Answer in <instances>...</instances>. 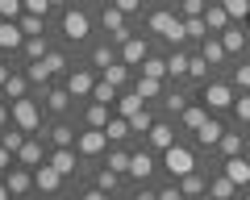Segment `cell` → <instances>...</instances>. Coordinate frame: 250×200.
I'll use <instances>...</instances> for the list:
<instances>
[{
    "instance_id": "30bf717a",
    "label": "cell",
    "mask_w": 250,
    "mask_h": 200,
    "mask_svg": "<svg viewBox=\"0 0 250 200\" xmlns=\"http://www.w3.org/2000/svg\"><path fill=\"white\" fill-rule=\"evenodd\" d=\"M42 109H46V117H71L75 109H80V100L67 92V83H50V88L42 92Z\"/></svg>"
},
{
    "instance_id": "484cf974",
    "label": "cell",
    "mask_w": 250,
    "mask_h": 200,
    "mask_svg": "<svg viewBox=\"0 0 250 200\" xmlns=\"http://www.w3.org/2000/svg\"><path fill=\"white\" fill-rule=\"evenodd\" d=\"M188 59H192V46H171V50H167V80L171 83H184Z\"/></svg>"
},
{
    "instance_id": "4fadbf2b",
    "label": "cell",
    "mask_w": 250,
    "mask_h": 200,
    "mask_svg": "<svg viewBox=\"0 0 250 200\" xmlns=\"http://www.w3.org/2000/svg\"><path fill=\"white\" fill-rule=\"evenodd\" d=\"M225 125H229V117H217V113H213V117H208L205 125L196 129V134L188 138V142L196 146L200 155H213V150H217V142H221V134H225Z\"/></svg>"
},
{
    "instance_id": "f6af8a7d",
    "label": "cell",
    "mask_w": 250,
    "mask_h": 200,
    "mask_svg": "<svg viewBox=\"0 0 250 200\" xmlns=\"http://www.w3.org/2000/svg\"><path fill=\"white\" fill-rule=\"evenodd\" d=\"M154 188H159V200H184V192H179V180H159Z\"/></svg>"
},
{
    "instance_id": "5b68a950",
    "label": "cell",
    "mask_w": 250,
    "mask_h": 200,
    "mask_svg": "<svg viewBox=\"0 0 250 200\" xmlns=\"http://www.w3.org/2000/svg\"><path fill=\"white\" fill-rule=\"evenodd\" d=\"M129 183H159L163 180V159L154 155L146 142L134 146V159H129V171H125Z\"/></svg>"
},
{
    "instance_id": "680465c9",
    "label": "cell",
    "mask_w": 250,
    "mask_h": 200,
    "mask_svg": "<svg viewBox=\"0 0 250 200\" xmlns=\"http://www.w3.org/2000/svg\"><path fill=\"white\" fill-rule=\"evenodd\" d=\"M246 138H250V125H246Z\"/></svg>"
},
{
    "instance_id": "d6986e66",
    "label": "cell",
    "mask_w": 250,
    "mask_h": 200,
    "mask_svg": "<svg viewBox=\"0 0 250 200\" xmlns=\"http://www.w3.org/2000/svg\"><path fill=\"white\" fill-rule=\"evenodd\" d=\"M150 50H154V38H146L142 29H138V34H134L129 42L121 46V63H129V67L138 71V67H142L146 59H150Z\"/></svg>"
},
{
    "instance_id": "d590c367",
    "label": "cell",
    "mask_w": 250,
    "mask_h": 200,
    "mask_svg": "<svg viewBox=\"0 0 250 200\" xmlns=\"http://www.w3.org/2000/svg\"><path fill=\"white\" fill-rule=\"evenodd\" d=\"M129 159H134V146H108V155H104V167L108 171H129Z\"/></svg>"
},
{
    "instance_id": "60d3db41",
    "label": "cell",
    "mask_w": 250,
    "mask_h": 200,
    "mask_svg": "<svg viewBox=\"0 0 250 200\" xmlns=\"http://www.w3.org/2000/svg\"><path fill=\"white\" fill-rule=\"evenodd\" d=\"M117 96H121V88H113L108 80H96V88H92V96H88V100H100V104H108V109H113Z\"/></svg>"
},
{
    "instance_id": "1f68e13d",
    "label": "cell",
    "mask_w": 250,
    "mask_h": 200,
    "mask_svg": "<svg viewBox=\"0 0 250 200\" xmlns=\"http://www.w3.org/2000/svg\"><path fill=\"white\" fill-rule=\"evenodd\" d=\"M208 192H213L217 200H242V188L229 180L225 171H213V180H208Z\"/></svg>"
},
{
    "instance_id": "db71d44e",
    "label": "cell",
    "mask_w": 250,
    "mask_h": 200,
    "mask_svg": "<svg viewBox=\"0 0 250 200\" xmlns=\"http://www.w3.org/2000/svg\"><path fill=\"white\" fill-rule=\"evenodd\" d=\"M0 200H13V192H9V183H4V175H0Z\"/></svg>"
},
{
    "instance_id": "11a10c76",
    "label": "cell",
    "mask_w": 250,
    "mask_h": 200,
    "mask_svg": "<svg viewBox=\"0 0 250 200\" xmlns=\"http://www.w3.org/2000/svg\"><path fill=\"white\" fill-rule=\"evenodd\" d=\"M75 4H88V9H100V4H104V0H75Z\"/></svg>"
},
{
    "instance_id": "4dcf8cb0",
    "label": "cell",
    "mask_w": 250,
    "mask_h": 200,
    "mask_svg": "<svg viewBox=\"0 0 250 200\" xmlns=\"http://www.w3.org/2000/svg\"><path fill=\"white\" fill-rule=\"evenodd\" d=\"M205 21H208V29H213V34H225V29L233 25L229 9H225V0H208V9H205Z\"/></svg>"
},
{
    "instance_id": "8fae6325",
    "label": "cell",
    "mask_w": 250,
    "mask_h": 200,
    "mask_svg": "<svg viewBox=\"0 0 250 200\" xmlns=\"http://www.w3.org/2000/svg\"><path fill=\"white\" fill-rule=\"evenodd\" d=\"M96 80H100V71H96V67H88V63L80 59V63L67 71V80H62V83H67V92H71V96L83 104V100L92 96V88H96Z\"/></svg>"
},
{
    "instance_id": "8d00e7d4",
    "label": "cell",
    "mask_w": 250,
    "mask_h": 200,
    "mask_svg": "<svg viewBox=\"0 0 250 200\" xmlns=\"http://www.w3.org/2000/svg\"><path fill=\"white\" fill-rule=\"evenodd\" d=\"M225 80H229L238 92H250V59H238V63H229Z\"/></svg>"
},
{
    "instance_id": "836d02e7",
    "label": "cell",
    "mask_w": 250,
    "mask_h": 200,
    "mask_svg": "<svg viewBox=\"0 0 250 200\" xmlns=\"http://www.w3.org/2000/svg\"><path fill=\"white\" fill-rule=\"evenodd\" d=\"M100 80H108V83H113V88H134V80H138V71H134V67H129V63H113V67H108V71H100Z\"/></svg>"
},
{
    "instance_id": "3957f363",
    "label": "cell",
    "mask_w": 250,
    "mask_h": 200,
    "mask_svg": "<svg viewBox=\"0 0 250 200\" xmlns=\"http://www.w3.org/2000/svg\"><path fill=\"white\" fill-rule=\"evenodd\" d=\"M159 159H163V180H184L188 171H196V167H200V150L188 142V138H179L175 146H167Z\"/></svg>"
},
{
    "instance_id": "ab89813d",
    "label": "cell",
    "mask_w": 250,
    "mask_h": 200,
    "mask_svg": "<svg viewBox=\"0 0 250 200\" xmlns=\"http://www.w3.org/2000/svg\"><path fill=\"white\" fill-rule=\"evenodd\" d=\"M25 129H21V125H9V129H0V146H4V150H13V159H17V150H21V146H25Z\"/></svg>"
},
{
    "instance_id": "7402d4cb",
    "label": "cell",
    "mask_w": 250,
    "mask_h": 200,
    "mask_svg": "<svg viewBox=\"0 0 250 200\" xmlns=\"http://www.w3.org/2000/svg\"><path fill=\"white\" fill-rule=\"evenodd\" d=\"M46 159H50V146H46V138H38V134H29V138H25V146L17 150V163H21V167H29V171H34V167H42Z\"/></svg>"
},
{
    "instance_id": "d4e9b609",
    "label": "cell",
    "mask_w": 250,
    "mask_h": 200,
    "mask_svg": "<svg viewBox=\"0 0 250 200\" xmlns=\"http://www.w3.org/2000/svg\"><path fill=\"white\" fill-rule=\"evenodd\" d=\"M21 42H25V34H21L17 21H0V55L21 59Z\"/></svg>"
},
{
    "instance_id": "74e56055",
    "label": "cell",
    "mask_w": 250,
    "mask_h": 200,
    "mask_svg": "<svg viewBox=\"0 0 250 200\" xmlns=\"http://www.w3.org/2000/svg\"><path fill=\"white\" fill-rule=\"evenodd\" d=\"M184 34H188V46H200L208 34H213V29H208L205 17H188V21H184Z\"/></svg>"
},
{
    "instance_id": "7bdbcfd3",
    "label": "cell",
    "mask_w": 250,
    "mask_h": 200,
    "mask_svg": "<svg viewBox=\"0 0 250 200\" xmlns=\"http://www.w3.org/2000/svg\"><path fill=\"white\" fill-rule=\"evenodd\" d=\"M108 4H117L125 17H134V21H142V13L150 9V0H108Z\"/></svg>"
},
{
    "instance_id": "83f0119b",
    "label": "cell",
    "mask_w": 250,
    "mask_h": 200,
    "mask_svg": "<svg viewBox=\"0 0 250 200\" xmlns=\"http://www.w3.org/2000/svg\"><path fill=\"white\" fill-rule=\"evenodd\" d=\"M208 180H213V175H208V171H200V167H196V171H188L184 180H179V192H184V200L205 196V192H208Z\"/></svg>"
},
{
    "instance_id": "bcb514c9",
    "label": "cell",
    "mask_w": 250,
    "mask_h": 200,
    "mask_svg": "<svg viewBox=\"0 0 250 200\" xmlns=\"http://www.w3.org/2000/svg\"><path fill=\"white\" fill-rule=\"evenodd\" d=\"M21 4H25V13H34V17H46V21H54L50 0H21Z\"/></svg>"
},
{
    "instance_id": "e0dca14e",
    "label": "cell",
    "mask_w": 250,
    "mask_h": 200,
    "mask_svg": "<svg viewBox=\"0 0 250 200\" xmlns=\"http://www.w3.org/2000/svg\"><path fill=\"white\" fill-rule=\"evenodd\" d=\"M208 117H213V113H208V109H205V100L196 96V100H192V104H188V109L175 117V129H179V138H192V134H196V129L205 125Z\"/></svg>"
},
{
    "instance_id": "6f0895ef",
    "label": "cell",
    "mask_w": 250,
    "mask_h": 200,
    "mask_svg": "<svg viewBox=\"0 0 250 200\" xmlns=\"http://www.w3.org/2000/svg\"><path fill=\"white\" fill-rule=\"evenodd\" d=\"M196 200H217V196H213V192H205V196H196Z\"/></svg>"
},
{
    "instance_id": "9a60e30c",
    "label": "cell",
    "mask_w": 250,
    "mask_h": 200,
    "mask_svg": "<svg viewBox=\"0 0 250 200\" xmlns=\"http://www.w3.org/2000/svg\"><path fill=\"white\" fill-rule=\"evenodd\" d=\"M4 183H9L13 200H34V196H38V188H34V171H29V167H21V163H13L9 171H4Z\"/></svg>"
},
{
    "instance_id": "ffe728a7",
    "label": "cell",
    "mask_w": 250,
    "mask_h": 200,
    "mask_svg": "<svg viewBox=\"0 0 250 200\" xmlns=\"http://www.w3.org/2000/svg\"><path fill=\"white\" fill-rule=\"evenodd\" d=\"M196 50H200V55L208 59V67H213L217 75H225V71H229V63H233V59H229V50H225V42H221L217 34H208L205 42L196 46Z\"/></svg>"
},
{
    "instance_id": "f1b7e54d",
    "label": "cell",
    "mask_w": 250,
    "mask_h": 200,
    "mask_svg": "<svg viewBox=\"0 0 250 200\" xmlns=\"http://www.w3.org/2000/svg\"><path fill=\"white\" fill-rule=\"evenodd\" d=\"M134 92L146 100V104H159L163 92H167V80H154V75H138V80H134Z\"/></svg>"
},
{
    "instance_id": "91938a15",
    "label": "cell",
    "mask_w": 250,
    "mask_h": 200,
    "mask_svg": "<svg viewBox=\"0 0 250 200\" xmlns=\"http://www.w3.org/2000/svg\"><path fill=\"white\" fill-rule=\"evenodd\" d=\"M113 200H121V196H113Z\"/></svg>"
},
{
    "instance_id": "c3c4849f",
    "label": "cell",
    "mask_w": 250,
    "mask_h": 200,
    "mask_svg": "<svg viewBox=\"0 0 250 200\" xmlns=\"http://www.w3.org/2000/svg\"><path fill=\"white\" fill-rule=\"evenodd\" d=\"M75 200H113V196H108V192H100L96 183L88 180V183H80V192H75Z\"/></svg>"
},
{
    "instance_id": "ba28073f",
    "label": "cell",
    "mask_w": 250,
    "mask_h": 200,
    "mask_svg": "<svg viewBox=\"0 0 250 200\" xmlns=\"http://www.w3.org/2000/svg\"><path fill=\"white\" fill-rule=\"evenodd\" d=\"M13 125H21L25 134H42L46 125V109L38 96H25V100H13Z\"/></svg>"
},
{
    "instance_id": "816d5d0a",
    "label": "cell",
    "mask_w": 250,
    "mask_h": 200,
    "mask_svg": "<svg viewBox=\"0 0 250 200\" xmlns=\"http://www.w3.org/2000/svg\"><path fill=\"white\" fill-rule=\"evenodd\" d=\"M13 163H17V159H13V150H4V146H0V175L9 171V167H13Z\"/></svg>"
},
{
    "instance_id": "8992f818",
    "label": "cell",
    "mask_w": 250,
    "mask_h": 200,
    "mask_svg": "<svg viewBox=\"0 0 250 200\" xmlns=\"http://www.w3.org/2000/svg\"><path fill=\"white\" fill-rule=\"evenodd\" d=\"M196 96L205 100V109H208V113H217V117H229L233 100H238V88H233L225 75H213V80H208L205 88L196 92Z\"/></svg>"
},
{
    "instance_id": "7c38bea8",
    "label": "cell",
    "mask_w": 250,
    "mask_h": 200,
    "mask_svg": "<svg viewBox=\"0 0 250 200\" xmlns=\"http://www.w3.org/2000/svg\"><path fill=\"white\" fill-rule=\"evenodd\" d=\"M83 63H88V67H96V71H108L113 63H121V46H117L113 38H104V34H100L96 42H92L88 50H83Z\"/></svg>"
},
{
    "instance_id": "f35d334b",
    "label": "cell",
    "mask_w": 250,
    "mask_h": 200,
    "mask_svg": "<svg viewBox=\"0 0 250 200\" xmlns=\"http://www.w3.org/2000/svg\"><path fill=\"white\" fill-rule=\"evenodd\" d=\"M17 25H21V34H25V38L50 34V21H46V17H34V13H21V17H17Z\"/></svg>"
},
{
    "instance_id": "44dd1931",
    "label": "cell",
    "mask_w": 250,
    "mask_h": 200,
    "mask_svg": "<svg viewBox=\"0 0 250 200\" xmlns=\"http://www.w3.org/2000/svg\"><path fill=\"white\" fill-rule=\"evenodd\" d=\"M75 121H80V125H88V129H104L108 121H113V109H108V104H100V100H83L80 109H75Z\"/></svg>"
},
{
    "instance_id": "4316f807",
    "label": "cell",
    "mask_w": 250,
    "mask_h": 200,
    "mask_svg": "<svg viewBox=\"0 0 250 200\" xmlns=\"http://www.w3.org/2000/svg\"><path fill=\"white\" fill-rule=\"evenodd\" d=\"M92 183H96L100 192H108V196H121V192H125V183H129V180H125L121 171H108V167L100 163L96 171H92Z\"/></svg>"
},
{
    "instance_id": "7dc6e473",
    "label": "cell",
    "mask_w": 250,
    "mask_h": 200,
    "mask_svg": "<svg viewBox=\"0 0 250 200\" xmlns=\"http://www.w3.org/2000/svg\"><path fill=\"white\" fill-rule=\"evenodd\" d=\"M21 13H25V4H21V0H0V21H17Z\"/></svg>"
},
{
    "instance_id": "5bb4252c",
    "label": "cell",
    "mask_w": 250,
    "mask_h": 200,
    "mask_svg": "<svg viewBox=\"0 0 250 200\" xmlns=\"http://www.w3.org/2000/svg\"><path fill=\"white\" fill-rule=\"evenodd\" d=\"M142 142L150 146L154 155H163L167 146H175V142H179V129H175V121H171V117H163V113H159V121L150 125V134H146Z\"/></svg>"
},
{
    "instance_id": "2e32d148",
    "label": "cell",
    "mask_w": 250,
    "mask_h": 200,
    "mask_svg": "<svg viewBox=\"0 0 250 200\" xmlns=\"http://www.w3.org/2000/svg\"><path fill=\"white\" fill-rule=\"evenodd\" d=\"M217 38L225 42V50H229V59H233V63L250 55V25H246V21H233V25L225 29V34H217Z\"/></svg>"
},
{
    "instance_id": "7a4b0ae2",
    "label": "cell",
    "mask_w": 250,
    "mask_h": 200,
    "mask_svg": "<svg viewBox=\"0 0 250 200\" xmlns=\"http://www.w3.org/2000/svg\"><path fill=\"white\" fill-rule=\"evenodd\" d=\"M138 29H142L146 38H154L159 46H188V34H184V17H179L175 9H163V4H154L142 13V21H138Z\"/></svg>"
},
{
    "instance_id": "cb8c5ba5",
    "label": "cell",
    "mask_w": 250,
    "mask_h": 200,
    "mask_svg": "<svg viewBox=\"0 0 250 200\" xmlns=\"http://www.w3.org/2000/svg\"><path fill=\"white\" fill-rule=\"evenodd\" d=\"M54 50V34H38V38H25L21 42V63H42L46 55Z\"/></svg>"
},
{
    "instance_id": "e575fe53",
    "label": "cell",
    "mask_w": 250,
    "mask_h": 200,
    "mask_svg": "<svg viewBox=\"0 0 250 200\" xmlns=\"http://www.w3.org/2000/svg\"><path fill=\"white\" fill-rule=\"evenodd\" d=\"M138 109H146V100L142 96H138V92L134 88H125L121 92V96H117V104H113V113H117V117H134V113Z\"/></svg>"
},
{
    "instance_id": "f5cc1de1",
    "label": "cell",
    "mask_w": 250,
    "mask_h": 200,
    "mask_svg": "<svg viewBox=\"0 0 250 200\" xmlns=\"http://www.w3.org/2000/svg\"><path fill=\"white\" fill-rule=\"evenodd\" d=\"M71 4H75V0H50V9H54V13H62V9H71Z\"/></svg>"
},
{
    "instance_id": "b9f144b4",
    "label": "cell",
    "mask_w": 250,
    "mask_h": 200,
    "mask_svg": "<svg viewBox=\"0 0 250 200\" xmlns=\"http://www.w3.org/2000/svg\"><path fill=\"white\" fill-rule=\"evenodd\" d=\"M229 121L250 125V92H238V100H233V109H229Z\"/></svg>"
},
{
    "instance_id": "9c48e42d",
    "label": "cell",
    "mask_w": 250,
    "mask_h": 200,
    "mask_svg": "<svg viewBox=\"0 0 250 200\" xmlns=\"http://www.w3.org/2000/svg\"><path fill=\"white\" fill-rule=\"evenodd\" d=\"M38 138H46V146H75V138H80V121H75V113H71V117H46V125H42Z\"/></svg>"
},
{
    "instance_id": "603a6c76",
    "label": "cell",
    "mask_w": 250,
    "mask_h": 200,
    "mask_svg": "<svg viewBox=\"0 0 250 200\" xmlns=\"http://www.w3.org/2000/svg\"><path fill=\"white\" fill-rule=\"evenodd\" d=\"M221 171L229 175V180L238 183L242 192H250V150H242V155H233V159H225V163H221Z\"/></svg>"
},
{
    "instance_id": "ee69618b",
    "label": "cell",
    "mask_w": 250,
    "mask_h": 200,
    "mask_svg": "<svg viewBox=\"0 0 250 200\" xmlns=\"http://www.w3.org/2000/svg\"><path fill=\"white\" fill-rule=\"evenodd\" d=\"M205 9H208V0H179V9H175V13L188 21V17H205Z\"/></svg>"
},
{
    "instance_id": "f546056e",
    "label": "cell",
    "mask_w": 250,
    "mask_h": 200,
    "mask_svg": "<svg viewBox=\"0 0 250 200\" xmlns=\"http://www.w3.org/2000/svg\"><path fill=\"white\" fill-rule=\"evenodd\" d=\"M0 96H4V100H25V96H34V83H29V75H25V71H13L9 83L0 88Z\"/></svg>"
},
{
    "instance_id": "6da1fadb",
    "label": "cell",
    "mask_w": 250,
    "mask_h": 200,
    "mask_svg": "<svg viewBox=\"0 0 250 200\" xmlns=\"http://www.w3.org/2000/svg\"><path fill=\"white\" fill-rule=\"evenodd\" d=\"M50 34H54V42H59V46H67V50H75V55L83 59V50H88V46L100 38L96 9H88V4H71V9L54 13Z\"/></svg>"
},
{
    "instance_id": "681fc988",
    "label": "cell",
    "mask_w": 250,
    "mask_h": 200,
    "mask_svg": "<svg viewBox=\"0 0 250 200\" xmlns=\"http://www.w3.org/2000/svg\"><path fill=\"white\" fill-rule=\"evenodd\" d=\"M225 9H229L233 21H246L250 17V0H225Z\"/></svg>"
},
{
    "instance_id": "52a82bcc",
    "label": "cell",
    "mask_w": 250,
    "mask_h": 200,
    "mask_svg": "<svg viewBox=\"0 0 250 200\" xmlns=\"http://www.w3.org/2000/svg\"><path fill=\"white\" fill-rule=\"evenodd\" d=\"M75 150H80L83 167H88V175H92L100 163H104V155H108V134H104V129H88V125H80Z\"/></svg>"
},
{
    "instance_id": "d6a6232c",
    "label": "cell",
    "mask_w": 250,
    "mask_h": 200,
    "mask_svg": "<svg viewBox=\"0 0 250 200\" xmlns=\"http://www.w3.org/2000/svg\"><path fill=\"white\" fill-rule=\"evenodd\" d=\"M138 75H154V80H167V46H159V42H154L150 59H146L142 67H138Z\"/></svg>"
},
{
    "instance_id": "9f6ffc18",
    "label": "cell",
    "mask_w": 250,
    "mask_h": 200,
    "mask_svg": "<svg viewBox=\"0 0 250 200\" xmlns=\"http://www.w3.org/2000/svg\"><path fill=\"white\" fill-rule=\"evenodd\" d=\"M154 4H163V9H179V0H154Z\"/></svg>"
},
{
    "instance_id": "ac0fdd59",
    "label": "cell",
    "mask_w": 250,
    "mask_h": 200,
    "mask_svg": "<svg viewBox=\"0 0 250 200\" xmlns=\"http://www.w3.org/2000/svg\"><path fill=\"white\" fill-rule=\"evenodd\" d=\"M213 75H217V71H213V67H208V59L200 55L196 46H192V59H188V75H184V88L200 92V88H205L208 80H213Z\"/></svg>"
},
{
    "instance_id": "f907efd6",
    "label": "cell",
    "mask_w": 250,
    "mask_h": 200,
    "mask_svg": "<svg viewBox=\"0 0 250 200\" xmlns=\"http://www.w3.org/2000/svg\"><path fill=\"white\" fill-rule=\"evenodd\" d=\"M9 125H13V100L0 96V129H9Z\"/></svg>"
},
{
    "instance_id": "277c9868",
    "label": "cell",
    "mask_w": 250,
    "mask_h": 200,
    "mask_svg": "<svg viewBox=\"0 0 250 200\" xmlns=\"http://www.w3.org/2000/svg\"><path fill=\"white\" fill-rule=\"evenodd\" d=\"M96 25H100V34H104V38H113L117 46H125L129 38L138 34V21H134V17H125V13L117 9V4H108V0L96 9Z\"/></svg>"
}]
</instances>
